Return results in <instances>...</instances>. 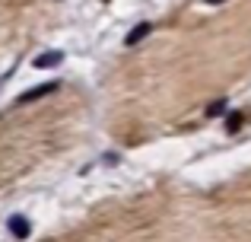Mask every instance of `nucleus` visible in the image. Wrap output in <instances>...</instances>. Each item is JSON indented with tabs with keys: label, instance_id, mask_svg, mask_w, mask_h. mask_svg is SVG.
I'll list each match as a JSON object with an SVG mask.
<instances>
[{
	"label": "nucleus",
	"instance_id": "obj_1",
	"mask_svg": "<svg viewBox=\"0 0 251 242\" xmlns=\"http://www.w3.org/2000/svg\"><path fill=\"white\" fill-rule=\"evenodd\" d=\"M57 86L61 83L57 80H48V83H38V86H32V89H25L23 96H19V106H25V102H35V99H45V96H51V93H57Z\"/></svg>",
	"mask_w": 251,
	"mask_h": 242
},
{
	"label": "nucleus",
	"instance_id": "obj_5",
	"mask_svg": "<svg viewBox=\"0 0 251 242\" xmlns=\"http://www.w3.org/2000/svg\"><path fill=\"white\" fill-rule=\"evenodd\" d=\"M226 128L229 131H239L242 128V115H229V118H226Z\"/></svg>",
	"mask_w": 251,
	"mask_h": 242
},
{
	"label": "nucleus",
	"instance_id": "obj_3",
	"mask_svg": "<svg viewBox=\"0 0 251 242\" xmlns=\"http://www.w3.org/2000/svg\"><path fill=\"white\" fill-rule=\"evenodd\" d=\"M150 32H153V23H140V26H134V29L127 32V38H124V45H130V48H134V45H140L143 38L150 35Z\"/></svg>",
	"mask_w": 251,
	"mask_h": 242
},
{
	"label": "nucleus",
	"instance_id": "obj_7",
	"mask_svg": "<svg viewBox=\"0 0 251 242\" xmlns=\"http://www.w3.org/2000/svg\"><path fill=\"white\" fill-rule=\"evenodd\" d=\"M207 3H226V0H207Z\"/></svg>",
	"mask_w": 251,
	"mask_h": 242
},
{
	"label": "nucleus",
	"instance_id": "obj_4",
	"mask_svg": "<svg viewBox=\"0 0 251 242\" xmlns=\"http://www.w3.org/2000/svg\"><path fill=\"white\" fill-rule=\"evenodd\" d=\"M61 61H64L61 51H42V54L35 57V67H57Z\"/></svg>",
	"mask_w": 251,
	"mask_h": 242
},
{
	"label": "nucleus",
	"instance_id": "obj_6",
	"mask_svg": "<svg viewBox=\"0 0 251 242\" xmlns=\"http://www.w3.org/2000/svg\"><path fill=\"white\" fill-rule=\"evenodd\" d=\"M223 108H226V99H220V102H213V106L207 108V115H220Z\"/></svg>",
	"mask_w": 251,
	"mask_h": 242
},
{
	"label": "nucleus",
	"instance_id": "obj_2",
	"mask_svg": "<svg viewBox=\"0 0 251 242\" xmlns=\"http://www.w3.org/2000/svg\"><path fill=\"white\" fill-rule=\"evenodd\" d=\"M6 226H10V233H13L16 239H25V236H29V230H32V223L23 217V214H13V217H10V223H6Z\"/></svg>",
	"mask_w": 251,
	"mask_h": 242
}]
</instances>
